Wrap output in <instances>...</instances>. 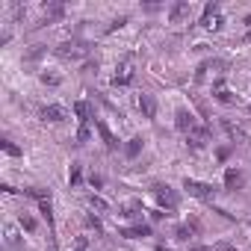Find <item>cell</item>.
Listing matches in <instances>:
<instances>
[{"label":"cell","mask_w":251,"mask_h":251,"mask_svg":"<svg viewBox=\"0 0 251 251\" xmlns=\"http://www.w3.org/2000/svg\"><path fill=\"white\" fill-rule=\"evenodd\" d=\"M151 192H154V198H157V207H160V210L175 213V210L180 207V192H177L175 186H169V183H154V186H151Z\"/></svg>","instance_id":"obj_1"},{"label":"cell","mask_w":251,"mask_h":251,"mask_svg":"<svg viewBox=\"0 0 251 251\" xmlns=\"http://www.w3.org/2000/svg\"><path fill=\"white\" fill-rule=\"evenodd\" d=\"M183 189H186L192 198L204 201V204H213L216 195H219V189H216L213 183H204V180H195V177H183Z\"/></svg>","instance_id":"obj_2"},{"label":"cell","mask_w":251,"mask_h":251,"mask_svg":"<svg viewBox=\"0 0 251 251\" xmlns=\"http://www.w3.org/2000/svg\"><path fill=\"white\" fill-rule=\"evenodd\" d=\"M210 136H213V127H210V124H195V127L186 133V148H189V151H201V148L210 142Z\"/></svg>","instance_id":"obj_3"},{"label":"cell","mask_w":251,"mask_h":251,"mask_svg":"<svg viewBox=\"0 0 251 251\" xmlns=\"http://www.w3.org/2000/svg\"><path fill=\"white\" fill-rule=\"evenodd\" d=\"M136 106H139V112H142V118H157V112H160V103H157V98L154 95H148V92H142L139 95V100H136Z\"/></svg>","instance_id":"obj_4"},{"label":"cell","mask_w":251,"mask_h":251,"mask_svg":"<svg viewBox=\"0 0 251 251\" xmlns=\"http://www.w3.org/2000/svg\"><path fill=\"white\" fill-rule=\"evenodd\" d=\"M130 83H133V65H130V59H124V62L115 68L112 86H115V89H124V86H130Z\"/></svg>","instance_id":"obj_5"},{"label":"cell","mask_w":251,"mask_h":251,"mask_svg":"<svg viewBox=\"0 0 251 251\" xmlns=\"http://www.w3.org/2000/svg\"><path fill=\"white\" fill-rule=\"evenodd\" d=\"M222 130L233 139V142H239V145H245V148H251V136L242 130V127H236L233 121H227V118H222Z\"/></svg>","instance_id":"obj_6"},{"label":"cell","mask_w":251,"mask_h":251,"mask_svg":"<svg viewBox=\"0 0 251 251\" xmlns=\"http://www.w3.org/2000/svg\"><path fill=\"white\" fill-rule=\"evenodd\" d=\"M95 130H98V136L103 139V148H106V151H118V136L106 127V121L95 118Z\"/></svg>","instance_id":"obj_7"},{"label":"cell","mask_w":251,"mask_h":251,"mask_svg":"<svg viewBox=\"0 0 251 251\" xmlns=\"http://www.w3.org/2000/svg\"><path fill=\"white\" fill-rule=\"evenodd\" d=\"M42 118L50 121V124H62L68 118V109L62 103H48V106H42Z\"/></svg>","instance_id":"obj_8"},{"label":"cell","mask_w":251,"mask_h":251,"mask_svg":"<svg viewBox=\"0 0 251 251\" xmlns=\"http://www.w3.org/2000/svg\"><path fill=\"white\" fill-rule=\"evenodd\" d=\"M195 233H201V222H198V219H186L183 225L175 227V239H177V242H186V239L195 236Z\"/></svg>","instance_id":"obj_9"},{"label":"cell","mask_w":251,"mask_h":251,"mask_svg":"<svg viewBox=\"0 0 251 251\" xmlns=\"http://www.w3.org/2000/svg\"><path fill=\"white\" fill-rule=\"evenodd\" d=\"M175 127H177V130H180L183 136H186V133H189V130L195 127V115H192V112H189L186 106H180V109L175 112Z\"/></svg>","instance_id":"obj_10"},{"label":"cell","mask_w":251,"mask_h":251,"mask_svg":"<svg viewBox=\"0 0 251 251\" xmlns=\"http://www.w3.org/2000/svg\"><path fill=\"white\" fill-rule=\"evenodd\" d=\"M62 15H65V3H59V0H53V3H45L42 27H45V24H56V21H62Z\"/></svg>","instance_id":"obj_11"},{"label":"cell","mask_w":251,"mask_h":251,"mask_svg":"<svg viewBox=\"0 0 251 251\" xmlns=\"http://www.w3.org/2000/svg\"><path fill=\"white\" fill-rule=\"evenodd\" d=\"M242 183H245V175H242L236 166L225 169V189H227V192H236V189H242Z\"/></svg>","instance_id":"obj_12"},{"label":"cell","mask_w":251,"mask_h":251,"mask_svg":"<svg viewBox=\"0 0 251 251\" xmlns=\"http://www.w3.org/2000/svg\"><path fill=\"white\" fill-rule=\"evenodd\" d=\"M118 233H121V236H127V239H142V236H151L154 227H151L148 222H139V225H130V227H121Z\"/></svg>","instance_id":"obj_13"},{"label":"cell","mask_w":251,"mask_h":251,"mask_svg":"<svg viewBox=\"0 0 251 251\" xmlns=\"http://www.w3.org/2000/svg\"><path fill=\"white\" fill-rule=\"evenodd\" d=\"M186 15H189V0H175V3L169 6V21L172 24H180Z\"/></svg>","instance_id":"obj_14"},{"label":"cell","mask_w":251,"mask_h":251,"mask_svg":"<svg viewBox=\"0 0 251 251\" xmlns=\"http://www.w3.org/2000/svg\"><path fill=\"white\" fill-rule=\"evenodd\" d=\"M86 53V48H80V45H74V42H62L59 48H56V56H62V59H80Z\"/></svg>","instance_id":"obj_15"},{"label":"cell","mask_w":251,"mask_h":251,"mask_svg":"<svg viewBox=\"0 0 251 251\" xmlns=\"http://www.w3.org/2000/svg\"><path fill=\"white\" fill-rule=\"evenodd\" d=\"M74 115L80 118V124H89L95 121V106L89 100H74Z\"/></svg>","instance_id":"obj_16"},{"label":"cell","mask_w":251,"mask_h":251,"mask_svg":"<svg viewBox=\"0 0 251 251\" xmlns=\"http://www.w3.org/2000/svg\"><path fill=\"white\" fill-rule=\"evenodd\" d=\"M213 98H216L219 103H225V106H230V103H233V95L225 89V77H219V80L213 83Z\"/></svg>","instance_id":"obj_17"},{"label":"cell","mask_w":251,"mask_h":251,"mask_svg":"<svg viewBox=\"0 0 251 251\" xmlns=\"http://www.w3.org/2000/svg\"><path fill=\"white\" fill-rule=\"evenodd\" d=\"M142 148H145V139H142V136H133V139H127V145H124V157H127V160H136V157L142 154Z\"/></svg>","instance_id":"obj_18"},{"label":"cell","mask_w":251,"mask_h":251,"mask_svg":"<svg viewBox=\"0 0 251 251\" xmlns=\"http://www.w3.org/2000/svg\"><path fill=\"white\" fill-rule=\"evenodd\" d=\"M216 15H219V3H216V0H213V3H207V6H204V12H201L198 24H201V27H210Z\"/></svg>","instance_id":"obj_19"},{"label":"cell","mask_w":251,"mask_h":251,"mask_svg":"<svg viewBox=\"0 0 251 251\" xmlns=\"http://www.w3.org/2000/svg\"><path fill=\"white\" fill-rule=\"evenodd\" d=\"M89 207H92V213H98V216H100V213H109V201L100 198V195H95V192L89 195Z\"/></svg>","instance_id":"obj_20"},{"label":"cell","mask_w":251,"mask_h":251,"mask_svg":"<svg viewBox=\"0 0 251 251\" xmlns=\"http://www.w3.org/2000/svg\"><path fill=\"white\" fill-rule=\"evenodd\" d=\"M139 213H142V201H139V198H130L127 204H121V216L133 219V216H139Z\"/></svg>","instance_id":"obj_21"},{"label":"cell","mask_w":251,"mask_h":251,"mask_svg":"<svg viewBox=\"0 0 251 251\" xmlns=\"http://www.w3.org/2000/svg\"><path fill=\"white\" fill-rule=\"evenodd\" d=\"M83 183V166L80 163H71V169H68V186L74 189V186H80Z\"/></svg>","instance_id":"obj_22"},{"label":"cell","mask_w":251,"mask_h":251,"mask_svg":"<svg viewBox=\"0 0 251 251\" xmlns=\"http://www.w3.org/2000/svg\"><path fill=\"white\" fill-rule=\"evenodd\" d=\"M21 192H24L27 198H33L36 204L45 201V198H50V189H42V186H27V189H21Z\"/></svg>","instance_id":"obj_23"},{"label":"cell","mask_w":251,"mask_h":251,"mask_svg":"<svg viewBox=\"0 0 251 251\" xmlns=\"http://www.w3.org/2000/svg\"><path fill=\"white\" fill-rule=\"evenodd\" d=\"M0 148H3V154H9V157H21V154H24V151H21V148H18L12 139H9V136H3V139H0Z\"/></svg>","instance_id":"obj_24"},{"label":"cell","mask_w":251,"mask_h":251,"mask_svg":"<svg viewBox=\"0 0 251 251\" xmlns=\"http://www.w3.org/2000/svg\"><path fill=\"white\" fill-rule=\"evenodd\" d=\"M18 225H21V227H24L27 233H33V230L39 227V222H36V216H30V213H21V216H18Z\"/></svg>","instance_id":"obj_25"},{"label":"cell","mask_w":251,"mask_h":251,"mask_svg":"<svg viewBox=\"0 0 251 251\" xmlns=\"http://www.w3.org/2000/svg\"><path fill=\"white\" fill-rule=\"evenodd\" d=\"M86 227H92L95 233H103V222L98 213H86Z\"/></svg>","instance_id":"obj_26"},{"label":"cell","mask_w":251,"mask_h":251,"mask_svg":"<svg viewBox=\"0 0 251 251\" xmlns=\"http://www.w3.org/2000/svg\"><path fill=\"white\" fill-rule=\"evenodd\" d=\"M92 139V130H89V124H80L77 127V145H86Z\"/></svg>","instance_id":"obj_27"},{"label":"cell","mask_w":251,"mask_h":251,"mask_svg":"<svg viewBox=\"0 0 251 251\" xmlns=\"http://www.w3.org/2000/svg\"><path fill=\"white\" fill-rule=\"evenodd\" d=\"M230 154H233V148H230V145H219V148H216V160H219V163H227V160H230Z\"/></svg>","instance_id":"obj_28"},{"label":"cell","mask_w":251,"mask_h":251,"mask_svg":"<svg viewBox=\"0 0 251 251\" xmlns=\"http://www.w3.org/2000/svg\"><path fill=\"white\" fill-rule=\"evenodd\" d=\"M45 53H48V48H45V45H36V48L27 53V62H36V59H42Z\"/></svg>","instance_id":"obj_29"},{"label":"cell","mask_w":251,"mask_h":251,"mask_svg":"<svg viewBox=\"0 0 251 251\" xmlns=\"http://www.w3.org/2000/svg\"><path fill=\"white\" fill-rule=\"evenodd\" d=\"M127 21H130V15H118V18H115V21H112V24L106 27V33H115V30H121V27L127 24Z\"/></svg>","instance_id":"obj_30"},{"label":"cell","mask_w":251,"mask_h":251,"mask_svg":"<svg viewBox=\"0 0 251 251\" xmlns=\"http://www.w3.org/2000/svg\"><path fill=\"white\" fill-rule=\"evenodd\" d=\"M207 71H210V62L204 59L198 68H195V83H204V77H207Z\"/></svg>","instance_id":"obj_31"},{"label":"cell","mask_w":251,"mask_h":251,"mask_svg":"<svg viewBox=\"0 0 251 251\" xmlns=\"http://www.w3.org/2000/svg\"><path fill=\"white\" fill-rule=\"evenodd\" d=\"M103 183H106L103 175H95V172L89 175V186H92V189H103Z\"/></svg>","instance_id":"obj_32"},{"label":"cell","mask_w":251,"mask_h":251,"mask_svg":"<svg viewBox=\"0 0 251 251\" xmlns=\"http://www.w3.org/2000/svg\"><path fill=\"white\" fill-rule=\"evenodd\" d=\"M42 83H45V86H59L62 80H59L56 74H48V71H45V74H42Z\"/></svg>","instance_id":"obj_33"},{"label":"cell","mask_w":251,"mask_h":251,"mask_svg":"<svg viewBox=\"0 0 251 251\" xmlns=\"http://www.w3.org/2000/svg\"><path fill=\"white\" fill-rule=\"evenodd\" d=\"M92 71H98V59H86L83 62V74H92Z\"/></svg>","instance_id":"obj_34"},{"label":"cell","mask_w":251,"mask_h":251,"mask_svg":"<svg viewBox=\"0 0 251 251\" xmlns=\"http://www.w3.org/2000/svg\"><path fill=\"white\" fill-rule=\"evenodd\" d=\"M166 216H172V213H166V210H160V207H157V210H151V222H163Z\"/></svg>","instance_id":"obj_35"},{"label":"cell","mask_w":251,"mask_h":251,"mask_svg":"<svg viewBox=\"0 0 251 251\" xmlns=\"http://www.w3.org/2000/svg\"><path fill=\"white\" fill-rule=\"evenodd\" d=\"M89 248V236H77V242H74V251H86Z\"/></svg>","instance_id":"obj_36"},{"label":"cell","mask_w":251,"mask_h":251,"mask_svg":"<svg viewBox=\"0 0 251 251\" xmlns=\"http://www.w3.org/2000/svg\"><path fill=\"white\" fill-rule=\"evenodd\" d=\"M222 27H225V18H222V15H216V18H213V24H210L207 30H222Z\"/></svg>","instance_id":"obj_37"},{"label":"cell","mask_w":251,"mask_h":251,"mask_svg":"<svg viewBox=\"0 0 251 251\" xmlns=\"http://www.w3.org/2000/svg\"><path fill=\"white\" fill-rule=\"evenodd\" d=\"M207 62H210V68H219V71H225V68H227V62H225V59H207Z\"/></svg>","instance_id":"obj_38"},{"label":"cell","mask_w":251,"mask_h":251,"mask_svg":"<svg viewBox=\"0 0 251 251\" xmlns=\"http://www.w3.org/2000/svg\"><path fill=\"white\" fill-rule=\"evenodd\" d=\"M216 251H239V248H233L230 242H219V245H216Z\"/></svg>","instance_id":"obj_39"},{"label":"cell","mask_w":251,"mask_h":251,"mask_svg":"<svg viewBox=\"0 0 251 251\" xmlns=\"http://www.w3.org/2000/svg\"><path fill=\"white\" fill-rule=\"evenodd\" d=\"M9 39H12V33H3V36H0V48H6V45H9Z\"/></svg>","instance_id":"obj_40"},{"label":"cell","mask_w":251,"mask_h":251,"mask_svg":"<svg viewBox=\"0 0 251 251\" xmlns=\"http://www.w3.org/2000/svg\"><path fill=\"white\" fill-rule=\"evenodd\" d=\"M189 251H213V248H207V245H195V248H189Z\"/></svg>","instance_id":"obj_41"},{"label":"cell","mask_w":251,"mask_h":251,"mask_svg":"<svg viewBox=\"0 0 251 251\" xmlns=\"http://www.w3.org/2000/svg\"><path fill=\"white\" fill-rule=\"evenodd\" d=\"M154 251H169V248H166V242H157V248H154Z\"/></svg>","instance_id":"obj_42"},{"label":"cell","mask_w":251,"mask_h":251,"mask_svg":"<svg viewBox=\"0 0 251 251\" xmlns=\"http://www.w3.org/2000/svg\"><path fill=\"white\" fill-rule=\"evenodd\" d=\"M245 24H248V27H251V15H245Z\"/></svg>","instance_id":"obj_43"}]
</instances>
